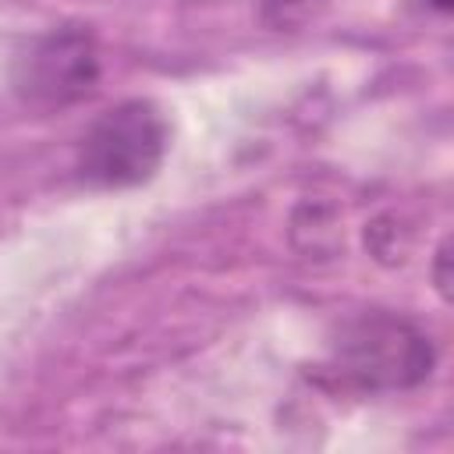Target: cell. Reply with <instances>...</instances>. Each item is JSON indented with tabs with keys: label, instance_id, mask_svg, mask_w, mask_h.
<instances>
[{
	"label": "cell",
	"instance_id": "cell-1",
	"mask_svg": "<svg viewBox=\"0 0 454 454\" xmlns=\"http://www.w3.org/2000/svg\"><path fill=\"white\" fill-rule=\"evenodd\" d=\"M333 369L358 390H404L433 372V344L401 316L365 312L340 326Z\"/></svg>",
	"mask_w": 454,
	"mask_h": 454
},
{
	"label": "cell",
	"instance_id": "cell-2",
	"mask_svg": "<svg viewBox=\"0 0 454 454\" xmlns=\"http://www.w3.org/2000/svg\"><path fill=\"white\" fill-rule=\"evenodd\" d=\"M167 153V121L149 99H124L103 110L82 145L78 174L96 188H131L156 174Z\"/></svg>",
	"mask_w": 454,
	"mask_h": 454
},
{
	"label": "cell",
	"instance_id": "cell-3",
	"mask_svg": "<svg viewBox=\"0 0 454 454\" xmlns=\"http://www.w3.org/2000/svg\"><path fill=\"white\" fill-rule=\"evenodd\" d=\"M99 82V46L85 28H50L14 64V89L35 106H67Z\"/></svg>",
	"mask_w": 454,
	"mask_h": 454
},
{
	"label": "cell",
	"instance_id": "cell-4",
	"mask_svg": "<svg viewBox=\"0 0 454 454\" xmlns=\"http://www.w3.org/2000/svg\"><path fill=\"white\" fill-rule=\"evenodd\" d=\"M319 0H266V21L277 28H291L301 25L305 18H312V7Z\"/></svg>",
	"mask_w": 454,
	"mask_h": 454
},
{
	"label": "cell",
	"instance_id": "cell-5",
	"mask_svg": "<svg viewBox=\"0 0 454 454\" xmlns=\"http://www.w3.org/2000/svg\"><path fill=\"white\" fill-rule=\"evenodd\" d=\"M447 259H450V255H447V241H443L440 252H436V266H440V270H436V287H440L443 298L450 294V284H447Z\"/></svg>",
	"mask_w": 454,
	"mask_h": 454
},
{
	"label": "cell",
	"instance_id": "cell-6",
	"mask_svg": "<svg viewBox=\"0 0 454 454\" xmlns=\"http://www.w3.org/2000/svg\"><path fill=\"white\" fill-rule=\"evenodd\" d=\"M433 7H440V11H447V7H450V0H433Z\"/></svg>",
	"mask_w": 454,
	"mask_h": 454
}]
</instances>
